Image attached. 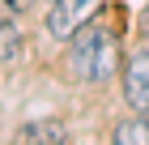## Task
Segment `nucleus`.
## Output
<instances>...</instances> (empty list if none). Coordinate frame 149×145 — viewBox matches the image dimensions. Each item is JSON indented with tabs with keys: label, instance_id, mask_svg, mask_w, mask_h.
I'll return each instance as SVG.
<instances>
[{
	"label": "nucleus",
	"instance_id": "f257e3e1",
	"mask_svg": "<svg viewBox=\"0 0 149 145\" xmlns=\"http://www.w3.org/2000/svg\"><path fill=\"white\" fill-rule=\"evenodd\" d=\"M115 68H119V47L107 30L98 26H85V30L72 34V73L85 81H111Z\"/></svg>",
	"mask_w": 149,
	"mask_h": 145
},
{
	"label": "nucleus",
	"instance_id": "f03ea898",
	"mask_svg": "<svg viewBox=\"0 0 149 145\" xmlns=\"http://www.w3.org/2000/svg\"><path fill=\"white\" fill-rule=\"evenodd\" d=\"M98 9H102V0H56L51 4V17H47L51 39H72L77 30H85V22Z\"/></svg>",
	"mask_w": 149,
	"mask_h": 145
},
{
	"label": "nucleus",
	"instance_id": "7ed1b4c3",
	"mask_svg": "<svg viewBox=\"0 0 149 145\" xmlns=\"http://www.w3.org/2000/svg\"><path fill=\"white\" fill-rule=\"evenodd\" d=\"M124 98L149 115V51H136L124 68Z\"/></svg>",
	"mask_w": 149,
	"mask_h": 145
},
{
	"label": "nucleus",
	"instance_id": "20e7f679",
	"mask_svg": "<svg viewBox=\"0 0 149 145\" xmlns=\"http://www.w3.org/2000/svg\"><path fill=\"white\" fill-rule=\"evenodd\" d=\"M26 145H64V128L56 120H38L26 128Z\"/></svg>",
	"mask_w": 149,
	"mask_h": 145
},
{
	"label": "nucleus",
	"instance_id": "39448f33",
	"mask_svg": "<svg viewBox=\"0 0 149 145\" xmlns=\"http://www.w3.org/2000/svg\"><path fill=\"white\" fill-rule=\"evenodd\" d=\"M111 141L115 145H149V120H124Z\"/></svg>",
	"mask_w": 149,
	"mask_h": 145
},
{
	"label": "nucleus",
	"instance_id": "423d86ee",
	"mask_svg": "<svg viewBox=\"0 0 149 145\" xmlns=\"http://www.w3.org/2000/svg\"><path fill=\"white\" fill-rule=\"evenodd\" d=\"M0 60L4 64H13L17 60V51H22V39H17V30H13V9H4V26H0Z\"/></svg>",
	"mask_w": 149,
	"mask_h": 145
},
{
	"label": "nucleus",
	"instance_id": "0eeeda50",
	"mask_svg": "<svg viewBox=\"0 0 149 145\" xmlns=\"http://www.w3.org/2000/svg\"><path fill=\"white\" fill-rule=\"evenodd\" d=\"M22 4H30V0H4V9H22Z\"/></svg>",
	"mask_w": 149,
	"mask_h": 145
},
{
	"label": "nucleus",
	"instance_id": "6e6552de",
	"mask_svg": "<svg viewBox=\"0 0 149 145\" xmlns=\"http://www.w3.org/2000/svg\"><path fill=\"white\" fill-rule=\"evenodd\" d=\"M145 34H149V13H145Z\"/></svg>",
	"mask_w": 149,
	"mask_h": 145
}]
</instances>
